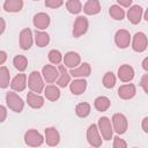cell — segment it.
<instances>
[{
	"label": "cell",
	"mask_w": 148,
	"mask_h": 148,
	"mask_svg": "<svg viewBox=\"0 0 148 148\" xmlns=\"http://www.w3.org/2000/svg\"><path fill=\"white\" fill-rule=\"evenodd\" d=\"M58 69H59V77L57 79V84L61 88H65L71 81V75L66 71L65 66H62V65H59Z\"/></svg>",
	"instance_id": "obj_21"
},
{
	"label": "cell",
	"mask_w": 148,
	"mask_h": 148,
	"mask_svg": "<svg viewBox=\"0 0 148 148\" xmlns=\"http://www.w3.org/2000/svg\"><path fill=\"white\" fill-rule=\"evenodd\" d=\"M0 112H1L0 121L2 123V121H5V119H6V108H5L3 105H1V106H0Z\"/></svg>",
	"instance_id": "obj_39"
},
{
	"label": "cell",
	"mask_w": 148,
	"mask_h": 148,
	"mask_svg": "<svg viewBox=\"0 0 148 148\" xmlns=\"http://www.w3.org/2000/svg\"><path fill=\"white\" fill-rule=\"evenodd\" d=\"M148 46V39L147 36L143 32H136L133 36L132 47L135 52H143Z\"/></svg>",
	"instance_id": "obj_4"
},
{
	"label": "cell",
	"mask_w": 148,
	"mask_h": 148,
	"mask_svg": "<svg viewBox=\"0 0 148 148\" xmlns=\"http://www.w3.org/2000/svg\"><path fill=\"white\" fill-rule=\"evenodd\" d=\"M44 91H45L44 94H45L46 98H47L49 101H51V102H54V101H57V99L60 97V90H59L56 86L49 84V86L45 87Z\"/></svg>",
	"instance_id": "obj_26"
},
{
	"label": "cell",
	"mask_w": 148,
	"mask_h": 148,
	"mask_svg": "<svg viewBox=\"0 0 148 148\" xmlns=\"http://www.w3.org/2000/svg\"><path fill=\"white\" fill-rule=\"evenodd\" d=\"M140 86L145 90L146 94H148V74H145L140 80Z\"/></svg>",
	"instance_id": "obj_37"
},
{
	"label": "cell",
	"mask_w": 148,
	"mask_h": 148,
	"mask_svg": "<svg viewBox=\"0 0 148 148\" xmlns=\"http://www.w3.org/2000/svg\"><path fill=\"white\" fill-rule=\"evenodd\" d=\"M98 128H99V132L102 133V136L104 140H108V141L111 140L113 131L111 127L110 119L108 117H102L98 119Z\"/></svg>",
	"instance_id": "obj_5"
},
{
	"label": "cell",
	"mask_w": 148,
	"mask_h": 148,
	"mask_svg": "<svg viewBox=\"0 0 148 148\" xmlns=\"http://www.w3.org/2000/svg\"><path fill=\"white\" fill-rule=\"evenodd\" d=\"M6 58H7V54L5 51H0V65H3V62L6 61Z\"/></svg>",
	"instance_id": "obj_41"
},
{
	"label": "cell",
	"mask_w": 148,
	"mask_h": 148,
	"mask_svg": "<svg viewBox=\"0 0 148 148\" xmlns=\"http://www.w3.org/2000/svg\"><path fill=\"white\" fill-rule=\"evenodd\" d=\"M110 105H111V102H110V99H109L106 96H98V97L95 99V102H94L95 109H96L97 111H99V112L106 111V110L110 108Z\"/></svg>",
	"instance_id": "obj_25"
},
{
	"label": "cell",
	"mask_w": 148,
	"mask_h": 148,
	"mask_svg": "<svg viewBox=\"0 0 148 148\" xmlns=\"http://www.w3.org/2000/svg\"><path fill=\"white\" fill-rule=\"evenodd\" d=\"M25 87H27V75L23 73L17 74L10 83V88L15 91H23Z\"/></svg>",
	"instance_id": "obj_17"
},
{
	"label": "cell",
	"mask_w": 148,
	"mask_h": 148,
	"mask_svg": "<svg viewBox=\"0 0 148 148\" xmlns=\"http://www.w3.org/2000/svg\"><path fill=\"white\" fill-rule=\"evenodd\" d=\"M42 74L47 83H52L59 77V69L52 65H45L42 68Z\"/></svg>",
	"instance_id": "obj_10"
},
{
	"label": "cell",
	"mask_w": 148,
	"mask_h": 148,
	"mask_svg": "<svg viewBox=\"0 0 148 148\" xmlns=\"http://www.w3.org/2000/svg\"><path fill=\"white\" fill-rule=\"evenodd\" d=\"M66 8L72 14H79L82 10V5L79 0H68L66 2Z\"/></svg>",
	"instance_id": "obj_32"
},
{
	"label": "cell",
	"mask_w": 148,
	"mask_h": 148,
	"mask_svg": "<svg viewBox=\"0 0 148 148\" xmlns=\"http://www.w3.org/2000/svg\"><path fill=\"white\" fill-rule=\"evenodd\" d=\"M13 65H14V67L16 69H18L20 72H23L28 67V59L22 54L15 56L14 59H13Z\"/></svg>",
	"instance_id": "obj_28"
},
{
	"label": "cell",
	"mask_w": 148,
	"mask_h": 148,
	"mask_svg": "<svg viewBox=\"0 0 148 148\" xmlns=\"http://www.w3.org/2000/svg\"><path fill=\"white\" fill-rule=\"evenodd\" d=\"M114 42L116 45L120 49H126L127 46H130V42H131V35L127 30L125 29H120L116 32L114 35Z\"/></svg>",
	"instance_id": "obj_9"
},
{
	"label": "cell",
	"mask_w": 148,
	"mask_h": 148,
	"mask_svg": "<svg viewBox=\"0 0 148 148\" xmlns=\"http://www.w3.org/2000/svg\"><path fill=\"white\" fill-rule=\"evenodd\" d=\"M28 87L31 91L34 92H42L43 89H44V82H43V79H42V75L39 72L37 71H32L30 74H29V80H28Z\"/></svg>",
	"instance_id": "obj_1"
},
{
	"label": "cell",
	"mask_w": 148,
	"mask_h": 148,
	"mask_svg": "<svg viewBox=\"0 0 148 148\" xmlns=\"http://www.w3.org/2000/svg\"><path fill=\"white\" fill-rule=\"evenodd\" d=\"M109 13H110L111 17L114 18V20H117V21H121V20L124 18V16H125L124 9H123L120 6H118V5L111 6L110 9H109Z\"/></svg>",
	"instance_id": "obj_30"
},
{
	"label": "cell",
	"mask_w": 148,
	"mask_h": 148,
	"mask_svg": "<svg viewBox=\"0 0 148 148\" xmlns=\"http://www.w3.org/2000/svg\"><path fill=\"white\" fill-rule=\"evenodd\" d=\"M83 12L87 15H96L101 12V5L98 0H88L83 7Z\"/></svg>",
	"instance_id": "obj_23"
},
{
	"label": "cell",
	"mask_w": 148,
	"mask_h": 148,
	"mask_svg": "<svg viewBox=\"0 0 148 148\" xmlns=\"http://www.w3.org/2000/svg\"><path fill=\"white\" fill-rule=\"evenodd\" d=\"M87 140L90 146L92 147H101L102 146V139L98 134V128L95 124L90 125L87 130Z\"/></svg>",
	"instance_id": "obj_8"
},
{
	"label": "cell",
	"mask_w": 148,
	"mask_h": 148,
	"mask_svg": "<svg viewBox=\"0 0 148 148\" xmlns=\"http://www.w3.org/2000/svg\"><path fill=\"white\" fill-rule=\"evenodd\" d=\"M118 77L123 82H130L134 77V69L130 65H121L118 68Z\"/></svg>",
	"instance_id": "obj_12"
},
{
	"label": "cell",
	"mask_w": 148,
	"mask_h": 148,
	"mask_svg": "<svg viewBox=\"0 0 148 148\" xmlns=\"http://www.w3.org/2000/svg\"><path fill=\"white\" fill-rule=\"evenodd\" d=\"M49 60H50V62H52V64H54V65H58V64H60V61H61V59H62V57H61V53L58 51V50H51L50 52H49Z\"/></svg>",
	"instance_id": "obj_34"
},
{
	"label": "cell",
	"mask_w": 148,
	"mask_h": 148,
	"mask_svg": "<svg viewBox=\"0 0 148 148\" xmlns=\"http://www.w3.org/2000/svg\"><path fill=\"white\" fill-rule=\"evenodd\" d=\"M142 68H143L145 71H147V72H148V57H147V58H145V59L142 60Z\"/></svg>",
	"instance_id": "obj_42"
},
{
	"label": "cell",
	"mask_w": 148,
	"mask_h": 148,
	"mask_svg": "<svg viewBox=\"0 0 148 148\" xmlns=\"http://www.w3.org/2000/svg\"><path fill=\"white\" fill-rule=\"evenodd\" d=\"M90 73H91V68L88 62H83L80 67L72 68L69 72V74L74 77H87L90 75Z\"/></svg>",
	"instance_id": "obj_19"
},
{
	"label": "cell",
	"mask_w": 148,
	"mask_h": 148,
	"mask_svg": "<svg viewBox=\"0 0 148 148\" xmlns=\"http://www.w3.org/2000/svg\"><path fill=\"white\" fill-rule=\"evenodd\" d=\"M34 25L37 28V29H40V30H44L49 27L50 24V16L45 13H38L34 16Z\"/></svg>",
	"instance_id": "obj_15"
},
{
	"label": "cell",
	"mask_w": 148,
	"mask_h": 148,
	"mask_svg": "<svg viewBox=\"0 0 148 148\" xmlns=\"http://www.w3.org/2000/svg\"><path fill=\"white\" fill-rule=\"evenodd\" d=\"M127 17H128V20H130L131 23L138 24L141 21V17H142V8L139 5L132 6L128 9V12H127Z\"/></svg>",
	"instance_id": "obj_18"
},
{
	"label": "cell",
	"mask_w": 148,
	"mask_h": 148,
	"mask_svg": "<svg viewBox=\"0 0 148 148\" xmlns=\"http://www.w3.org/2000/svg\"><path fill=\"white\" fill-rule=\"evenodd\" d=\"M145 20L148 22V8L146 9V12H145Z\"/></svg>",
	"instance_id": "obj_44"
},
{
	"label": "cell",
	"mask_w": 148,
	"mask_h": 148,
	"mask_svg": "<svg viewBox=\"0 0 148 148\" xmlns=\"http://www.w3.org/2000/svg\"><path fill=\"white\" fill-rule=\"evenodd\" d=\"M86 88H87V81L83 80V79H76L69 86V89H71L72 94H74V95H81V94H83V91L86 90Z\"/></svg>",
	"instance_id": "obj_22"
},
{
	"label": "cell",
	"mask_w": 148,
	"mask_h": 148,
	"mask_svg": "<svg viewBox=\"0 0 148 148\" xmlns=\"http://www.w3.org/2000/svg\"><path fill=\"white\" fill-rule=\"evenodd\" d=\"M34 1H38V0H34Z\"/></svg>",
	"instance_id": "obj_45"
},
{
	"label": "cell",
	"mask_w": 148,
	"mask_h": 148,
	"mask_svg": "<svg viewBox=\"0 0 148 148\" xmlns=\"http://www.w3.org/2000/svg\"><path fill=\"white\" fill-rule=\"evenodd\" d=\"M75 113H76V116L80 117V118H86V117L90 113V104L87 103V102L79 103V104L75 106Z\"/></svg>",
	"instance_id": "obj_29"
},
{
	"label": "cell",
	"mask_w": 148,
	"mask_h": 148,
	"mask_svg": "<svg viewBox=\"0 0 148 148\" xmlns=\"http://www.w3.org/2000/svg\"><path fill=\"white\" fill-rule=\"evenodd\" d=\"M81 61V57L79 53L74 52V51H69L65 54L64 57V64L65 66L69 67V68H75Z\"/></svg>",
	"instance_id": "obj_16"
},
{
	"label": "cell",
	"mask_w": 148,
	"mask_h": 148,
	"mask_svg": "<svg viewBox=\"0 0 148 148\" xmlns=\"http://www.w3.org/2000/svg\"><path fill=\"white\" fill-rule=\"evenodd\" d=\"M6 103L8 105V108L10 110H13L14 112H22L23 108H24V102L23 99L15 92L9 91L6 94Z\"/></svg>",
	"instance_id": "obj_2"
},
{
	"label": "cell",
	"mask_w": 148,
	"mask_h": 148,
	"mask_svg": "<svg viewBox=\"0 0 148 148\" xmlns=\"http://www.w3.org/2000/svg\"><path fill=\"white\" fill-rule=\"evenodd\" d=\"M31 45H32V32L29 28H25L20 32V47L22 50H29Z\"/></svg>",
	"instance_id": "obj_11"
},
{
	"label": "cell",
	"mask_w": 148,
	"mask_h": 148,
	"mask_svg": "<svg viewBox=\"0 0 148 148\" xmlns=\"http://www.w3.org/2000/svg\"><path fill=\"white\" fill-rule=\"evenodd\" d=\"M116 84V76L112 72H106L103 76V86L108 89L113 88Z\"/></svg>",
	"instance_id": "obj_33"
},
{
	"label": "cell",
	"mask_w": 148,
	"mask_h": 148,
	"mask_svg": "<svg viewBox=\"0 0 148 148\" xmlns=\"http://www.w3.org/2000/svg\"><path fill=\"white\" fill-rule=\"evenodd\" d=\"M27 102H28L29 106H31L32 109H40L44 105V98L40 95H38V94L34 92V91L28 92Z\"/></svg>",
	"instance_id": "obj_20"
},
{
	"label": "cell",
	"mask_w": 148,
	"mask_h": 148,
	"mask_svg": "<svg viewBox=\"0 0 148 148\" xmlns=\"http://www.w3.org/2000/svg\"><path fill=\"white\" fill-rule=\"evenodd\" d=\"M24 141L30 147H38L43 143L44 139L39 132L36 130H28L24 134Z\"/></svg>",
	"instance_id": "obj_3"
},
{
	"label": "cell",
	"mask_w": 148,
	"mask_h": 148,
	"mask_svg": "<svg viewBox=\"0 0 148 148\" xmlns=\"http://www.w3.org/2000/svg\"><path fill=\"white\" fill-rule=\"evenodd\" d=\"M35 42H36V45L39 46V47H44L49 44L50 42V36L46 34V32H43V31H37L35 32Z\"/></svg>",
	"instance_id": "obj_27"
},
{
	"label": "cell",
	"mask_w": 148,
	"mask_h": 148,
	"mask_svg": "<svg viewBox=\"0 0 148 148\" xmlns=\"http://www.w3.org/2000/svg\"><path fill=\"white\" fill-rule=\"evenodd\" d=\"M64 3V0H45V6L49 8H58Z\"/></svg>",
	"instance_id": "obj_35"
},
{
	"label": "cell",
	"mask_w": 148,
	"mask_h": 148,
	"mask_svg": "<svg viewBox=\"0 0 148 148\" xmlns=\"http://www.w3.org/2000/svg\"><path fill=\"white\" fill-rule=\"evenodd\" d=\"M88 20L84 16H77L75 22H74V28H73V36L74 37H80L82 35H84L88 30Z\"/></svg>",
	"instance_id": "obj_6"
},
{
	"label": "cell",
	"mask_w": 148,
	"mask_h": 148,
	"mask_svg": "<svg viewBox=\"0 0 148 148\" xmlns=\"http://www.w3.org/2000/svg\"><path fill=\"white\" fill-rule=\"evenodd\" d=\"M9 71L7 69L6 66H1L0 67V87L2 89L7 88L9 86Z\"/></svg>",
	"instance_id": "obj_31"
},
{
	"label": "cell",
	"mask_w": 148,
	"mask_h": 148,
	"mask_svg": "<svg viewBox=\"0 0 148 148\" xmlns=\"http://www.w3.org/2000/svg\"><path fill=\"white\" fill-rule=\"evenodd\" d=\"M132 1H133V0H117V2L120 3V5L124 6V7H128V6L132 3Z\"/></svg>",
	"instance_id": "obj_40"
},
{
	"label": "cell",
	"mask_w": 148,
	"mask_h": 148,
	"mask_svg": "<svg viewBox=\"0 0 148 148\" xmlns=\"http://www.w3.org/2000/svg\"><path fill=\"white\" fill-rule=\"evenodd\" d=\"M127 147V143L120 139L119 136H114L113 138V148H126Z\"/></svg>",
	"instance_id": "obj_36"
},
{
	"label": "cell",
	"mask_w": 148,
	"mask_h": 148,
	"mask_svg": "<svg viewBox=\"0 0 148 148\" xmlns=\"http://www.w3.org/2000/svg\"><path fill=\"white\" fill-rule=\"evenodd\" d=\"M45 141L51 147L57 146L59 143V141H60L59 132L54 127H47L45 130Z\"/></svg>",
	"instance_id": "obj_13"
},
{
	"label": "cell",
	"mask_w": 148,
	"mask_h": 148,
	"mask_svg": "<svg viewBox=\"0 0 148 148\" xmlns=\"http://www.w3.org/2000/svg\"><path fill=\"white\" fill-rule=\"evenodd\" d=\"M112 123H113V128L118 134H124L127 130V119L123 113H114L112 117Z\"/></svg>",
	"instance_id": "obj_7"
},
{
	"label": "cell",
	"mask_w": 148,
	"mask_h": 148,
	"mask_svg": "<svg viewBox=\"0 0 148 148\" xmlns=\"http://www.w3.org/2000/svg\"><path fill=\"white\" fill-rule=\"evenodd\" d=\"M0 21H1V34L5 31V28H6V23H5V20L1 17L0 18Z\"/></svg>",
	"instance_id": "obj_43"
},
{
	"label": "cell",
	"mask_w": 148,
	"mask_h": 148,
	"mask_svg": "<svg viewBox=\"0 0 148 148\" xmlns=\"http://www.w3.org/2000/svg\"><path fill=\"white\" fill-rule=\"evenodd\" d=\"M135 92H136L135 86L132 84V83L120 86L119 89H118V96H119L121 99H130V98L134 97Z\"/></svg>",
	"instance_id": "obj_14"
},
{
	"label": "cell",
	"mask_w": 148,
	"mask_h": 148,
	"mask_svg": "<svg viewBox=\"0 0 148 148\" xmlns=\"http://www.w3.org/2000/svg\"><path fill=\"white\" fill-rule=\"evenodd\" d=\"M141 126H142V130H143V132L148 133V117L143 118V120H142V124H141Z\"/></svg>",
	"instance_id": "obj_38"
},
{
	"label": "cell",
	"mask_w": 148,
	"mask_h": 148,
	"mask_svg": "<svg viewBox=\"0 0 148 148\" xmlns=\"http://www.w3.org/2000/svg\"><path fill=\"white\" fill-rule=\"evenodd\" d=\"M23 7V0H6L3 2V9L9 13H17Z\"/></svg>",
	"instance_id": "obj_24"
}]
</instances>
